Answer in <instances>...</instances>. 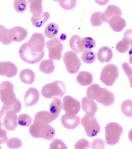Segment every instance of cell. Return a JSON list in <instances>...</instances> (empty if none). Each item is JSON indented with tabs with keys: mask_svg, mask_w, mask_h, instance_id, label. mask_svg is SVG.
I'll return each mask as SVG.
<instances>
[{
	"mask_svg": "<svg viewBox=\"0 0 132 149\" xmlns=\"http://www.w3.org/2000/svg\"><path fill=\"white\" fill-rule=\"evenodd\" d=\"M88 98L96 101L104 106H111L115 101L114 94L106 88H102L98 84H92L87 90Z\"/></svg>",
	"mask_w": 132,
	"mask_h": 149,
	"instance_id": "obj_1",
	"label": "cell"
},
{
	"mask_svg": "<svg viewBox=\"0 0 132 149\" xmlns=\"http://www.w3.org/2000/svg\"><path fill=\"white\" fill-rule=\"evenodd\" d=\"M29 133L32 137L37 139H43L48 141L53 140L56 132L53 126L44 122L33 121V123L29 129Z\"/></svg>",
	"mask_w": 132,
	"mask_h": 149,
	"instance_id": "obj_2",
	"label": "cell"
},
{
	"mask_svg": "<svg viewBox=\"0 0 132 149\" xmlns=\"http://www.w3.org/2000/svg\"><path fill=\"white\" fill-rule=\"evenodd\" d=\"M66 92V87L63 82L54 81L51 83L45 85L41 89V95L44 97L51 99L54 97L62 98Z\"/></svg>",
	"mask_w": 132,
	"mask_h": 149,
	"instance_id": "obj_3",
	"label": "cell"
},
{
	"mask_svg": "<svg viewBox=\"0 0 132 149\" xmlns=\"http://www.w3.org/2000/svg\"><path fill=\"white\" fill-rule=\"evenodd\" d=\"M14 91L13 85L9 81H3L0 84V99L5 105L10 106L17 101Z\"/></svg>",
	"mask_w": 132,
	"mask_h": 149,
	"instance_id": "obj_4",
	"label": "cell"
},
{
	"mask_svg": "<svg viewBox=\"0 0 132 149\" xmlns=\"http://www.w3.org/2000/svg\"><path fill=\"white\" fill-rule=\"evenodd\" d=\"M106 143L110 146L116 145L119 141L123 132V129L119 124L115 122H110L105 127Z\"/></svg>",
	"mask_w": 132,
	"mask_h": 149,
	"instance_id": "obj_5",
	"label": "cell"
},
{
	"mask_svg": "<svg viewBox=\"0 0 132 149\" xmlns=\"http://www.w3.org/2000/svg\"><path fill=\"white\" fill-rule=\"evenodd\" d=\"M119 76L117 66L114 64H108L102 68L99 79L106 86H111L114 84Z\"/></svg>",
	"mask_w": 132,
	"mask_h": 149,
	"instance_id": "obj_6",
	"label": "cell"
},
{
	"mask_svg": "<svg viewBox=\"0 0 132 149\" xmlns=\"http://www.w3.org/2000/svg\"><path fill=\"white\" fill-rule=\"evenodd\" d=\"M19 53L22 60L29 64L39 63L44 56V51L42 53H36L31 50L28 47L27 42L21 46Z\"/></svg>",
	"mask_w": 132,
	"mask_h": 149,
	"instance_id": "obj_7",
	"label": "cell"
},
{
	"mask_svg": "<svg viewBox=\"0 0 132 149\" xmlns=\"http://www.w3.org/2000/svg\"><path fill=\"white\" fill-rule=\"evenodd\" d=\"M63 60L69 73L71 74L78 73L81 63L76 53L72 51H67L64 53Z\"/></svg>",
	"mask_w": 132,
	"mask_h": 149,
	"instance_id": "obj_8",
	"label": "cell"
},
{
	"mask_svg": "<svg viewBox=\"0 0 132 149\" xmlns=\"http://www.w3.org/2000/svg\"><path fill=\"white\" fill-rule=\"evenodd\" d=\"M82 125L84 127L88 136L94 137L99 134L101 128L100 125L94 116L85 114L81 120Z\"/></svg>",
	"mask_w": 132,
	"mask_h": 149,
	"instance_id": "obj_9",
	"label": "cell"
},
{
	"mask_svg": "<svg viewBox=\"0 0 132 149\" xmlns=\"http://www.w3.org/2000/svg\"><path fill=\"white\" fill-rule=\"evenodd\" d=\"M46 47L48 51V57L53 61H60L62 57L64 46L60 40L58 38L48 40L46 42Z\"/></svg>",
	"mask_w": 132,
	"mask_h": 149,
	"instance_id": "obj_10",
	"label": "cell"
},
{
	"mask_svg": "<svg viewBox=\"0 0 132 149\" xmlns=\"http://www.w3.org/2000/svg\"><path fill=\"white\" fill-rule=\"evenodd\" d=\"M63 107L66 114L76 115L81 109V103L76 99L69 95H66L63 99Z\"/></svg>",
	"mask_w": 132,
	"mask_h": 149,
	"instance_id": "obj_11",
	"label": "cell"
},
{
	"mask_svg": "<svg viewBox=\"0 0 132 149\" xmlns=\"http://www.w3.org/2000/svg\"><path fill=\"white\" fill-rule=\"evenodd\" d=\"M27 43L31 50L36 53H42L44 51L46 44L45 38L42 33H35L32 35Z\"/></svg>",
	"mask_w": 132,
	"mask_h": 149,
	"instance_id": "obj_12",
	"label": "cell"
},
{
	"mask_svg": "<svg viewBox=\"0 0 132 149\" xmlns=\"http://www.w3.org/2000/svg\"><path fill=\"white\" fill-rule=\"evenodd\" d=\"M18 70L15 64L11 62H0V76L12 78L17 73Z\"/></svg>",
	"mask_w": 132,
	"mask_h": 149,
	"instance_id": "obj_13",
	"label": "cell"
},
{
	"mask_svg": "<svg viewBox=\"0 0 132 149\" xmlns=\"http://www.w3.org/2000/svg\"><path fill=\"white\" fill-rule=\"evenodd\" d=\"M27 35V31L21 26H15L9 30V38L12 42H21L25 39Z\"/></svg>",
	"mask_w": 132,
	"mask_h": 149,
	"instance_id": "obj_14",
	"label": "cell"
},
{
	"mask_svg": "<svg viewBox=\"0 0 132 149\" xmlns=\"http://www.w3.org/2000/svg\"><path fill=\"white\" fill-rule=\"evenodd\" d=\"M63 126L67 129H74L77 128L80 124V118L78 116L64 114L61 118Z\"/></svg>",
	"mask_w": 132,
	"mask_h": 149,
	"instance_id": "obj_15",
	"label": "cell"
},
{
	"mask_svg": "<svg viewBox=\"0 0 132 149\" xmlns=\"http://www.w3.org/2000/svg\"><path fill=\"white\" fill-rule=\"evenodd\" d=\"M40 93L38 90L31 87L26 91L24 95L25 107L32 106L35 105L39 100Z\"/></svg>",
	"mask_w": 132,
	"mask_h": 149,
	"instance_id": "obj_16",
	"label": "cell"
},
{
	"mask_svg": "<svg viewBox=\"0 0 132 149\" xmlns=\"http://www.w3.org/2000/svg\"><path fill=\"white\" fill-rule=\"evenodd\" d=\"M82 109L87 115L94 116L97 110V104L92 100L85 97L81 100Z\"/></svg>",
	"mask_w": 132,
	"mask_h": 149,
	"instance_id": "obj_17",
	"label": "cell"
},
{
	"mask_svg": "<svg viewBox=\"0 0 132 149\" xmlns=\"http://www.w3.org/2000/svg\"><path fill=\"white\" fill-rule=\"evenodd\" d=\"M122 15V12L119 7L114 5H111L107 7V9L101 15V19L103 22L108 24L109 19L115 16Z\"/></svg>",
	"mask_w": 132,
	"mask_h": 149,
	"instance_id": "obj_18",
	"label": "cell"
},
{
	"mask_svg": "<svg viewBox=\"0 0 132 149\" xmlns=\"http://www.w3.org/2000/svg\"><path fill=\"white\" fill-rule=\"evenodd\" d=\"M5 115L3 120L4 127L8 131H13L17 126V115L14 112H9Z\"/></svg>",
	"mask_w": 132,
	"mask_h": 149,
	"instance_id": "obj_19",
	"label": "cell"
},
{
	"mask_svg": "<svg viewBox=\"0 0 132 149\" xmlns=\"http://www.w3.org/2000/svg\"><path fill=\"white\" fill-rule=\"evenodd\" d=\"M108 24L112 30L116 32H121L126 25V21L121 16L117 15L109 19Z\"/></svg>",
	"mask_w": 132,
	"mask_h": 149,
	"instance_id": "obj_20",
	"label": "cell"
},
{
	"mask_svg": "<svg viewBox=\"0 0 132 149\" xmlns=\"http://www.w3.org/2000/svg\"><path fill=\"white\" fill-rule=\"evenodd\" d=\"M112 49L107 46H103L99 49L97 53L98 61L101 63H109L113 58Z\"/></svg>",
	"mask_w": 132,
	"mask_h": 149,
	"instance_id": "obj_21",
	"label": "cell"
},
{
	"mask_svg": "<svg viewBox=\"0 0 132 149\" xmlns=\"http://www.w3.org/2000/svg\"><path fill=\"white\" fill-rule=\"evenodd\" d=\"M29 10L33 17H39L43 13L42 0H28Z\"/></svg>",
	"mask_w": 132,
	"mask_h": 149,
	"instance_id": "obj_22",
	"label": "cell"
},
{
	"mask_svg": "<svg viewBox=\"0 0 132 149\" xmlns=\"http://www.w3.org/2000/svg\"><path fill=\"white\" fill-rule=\"evenodd\" d=\"M57 117L51 114L50 111H41L37 112L35 114L34 117V121H38L44 122L49 124L55 121Z\"/></svg>",
	"mask_w": 132,
	"mask_h": 149,
	"instance_id": "obj_23",
	"label": "cell"
},
{
	"mask_svg": "<svg viewBox=\"0 0 132 149\" xmlns=\"http://www.w3.org/2000/svg\"><path fill=\"white\" fill-rule=\"evenodd\" d=\"M76 81L80 85L83 86H88L92 83L93 77L92 74L87 71L79 72L76 78Z\"/></svg>",
	"mask_w": 132,
	"mask_h": 149,
	"instance_id": "obj_24",
	"label": "cell"
},
{
	"mask_svg": "<svg viewBox=\"0 0 132 149\" xmlns=\"http://www.w3.org/2000/svg\"><path fill=\"white\" fill-rule=\"evenodd\" d=\"M35 74L34 72L29 69H24L21 71L19 78L23 83L26 84H31L35 79Z\"/></svg>",
	"mask_w": 132,
	"mask_h": 149,
	"instance_id": "obj_25",
	"label": "cell"
},
{
	"mask_svg": "<svg viewBox=\"0 0 132 149\" xmlns=\"http://www.w3.org/2000/svg\"><path fill=\"white\" fill-rule=\"evenodd\" d=\"M63 108V102L61 99L56 97H54L52 100L49 106L50 112L51 114L58 118Z\"/></svg>",
	"mask_w": 132,
	"mask_h": 149,
	"instance_id": "obj_26",
	"label": "cell"
},
{
	"mask_svg": "<svg viewBox=\"0 0 132 149\" xmlns=\"http://www.w3.org/2000/svg\"><path fill=\"white\" fill-rule=\"evenodd\" d=\"M22 109V104L20 101L17 99V101L15 103L11 105H6L3 104L0 112L3 116L5 115L9 112H14L18 113L20 112Z\"/></svg>",
	"mask_w": 132,
	"mask_h": 149,
	"instance_id": "obj_27",
	"label": "cell"
},
{
	"mask_svg": "<svg viewBox=\"0 0 132 149\" xmlns=\"http://www.w3.org/2000/svg\"><path fill=\"white\" fill-rule=\"evenodd\" d=\"M59 32L58 26L56 24L51 22L49 23L44 29V34L48 38H53L58 36Z\"/></svg>",
	"mask_w": 132,
	"mask_h": 149,
	"instance_id": "obj_28",
	"label": "cell"
},
{
	"mask_svg": "<svg viewBox=\"0 0 132 149\" xmlns=\"http://www.w3.org/2000/svg\"><path fill=\"white\" fill-rule=\"evenodd\" d=\"M39 69L44 74L52 73L55 69L53 61L50 59L43 60L40 63Z\"/></svg>",
	"mask_w": 132,
	"mask_h": 149,
	"instance_id": "obj_29",
	"label": "cell"
},
{
	"mask_svg": "<svg viewBox=\"0 0 132 149\" xmlns=\"http://www.w3.org/2000/svg\"><path fill=\"white\" fill-rule=\"evenodd\" d=\"M81 38L79 36L74 35L72 36L69 40V46L71 48L77 53L83 52L82 49Z\"/></svg>",
	"mask_w": 132,
	"mask_h": 149,
	"instance_id": "obj_30",
	"label": "cell"
},
{
	"mask_svg": "<svg viewBox=\"0 0 132 149\" xmlns=\"http://www.w3.org/2000/svg\"><path fill=\"white\" fill-rule=\"evenodd\" d=\"M50 15L49 13L45 12L39 17L32 16L31 17V21L32 24L36 27H40L46 22L50 18Z\"/></svg>",
	"mask_w": 132,
	"mask_h": 149,
	"instance_id": "obj_31",
	"label": "cell"
},
{
	"mask_svg": "<svg viewBox=\"0 0 132 149\" xmlns=\"http://www.w3.org/2000/svg\"><path fill=\"white\" fill-rule=\"evenodd\" d=\"M82 49L83 52L85 50H90L95 47V40L90 37H83L81 38Z\"/></svg>",
	"mask_w": 132,
	"mask_h": 149,
	"instance_id": "obj_32",
	"label": "cell"
},
{
	"mask_svg": "<svg viewBox=\"0 0 132 149\" xmlns=\"http://www.w3.org/2000/svg\"><path fill=\"white\" fill-rule=\"evenodd\" d=\"M96 59L95 53L91 50L85 51L82 55L81 59L83 62L88 64H92Z\"/></svg>",
	"mask_w": 132,
	"mask_h": 149,
	"instance_id": "obj_33",
	"label": "cell"
},
{
	"mask_svg": "<svg viewBox=\"0 0 132 149\" xmlns=\"http://www.w3.org/2000/svg\"><path fill=\"white\" fill-rule=\"evenodd\" d=\"M121 110L123 114L127 117H132V100H126L121 105Z\"/></svg>",
	"mask_w": 132,
	"mask_h": 149,
	"instance_id": "obj_34",
	"label": "cell"
},
{
	"mask_svg": "<svg viewBox=\"0 0 132 149\" xmlns=\"http://www.w3.org/2000/svg\"><path fill=\"white\" fill-rule=\"evenodd\" d=\"M9 29H6L2 25H0V42L4 45H9L12 41L9 38L8 32Z\"/></svg>",
	"mask_w": 132,
	"mask_h": 149,
	"instance_id": "obj_35",
	"label": "cell"
},
{
	"mask_svg": "<svg viewBox=\"0 0 132 149\" xmlns=\"http://www.w3.org/2000/svg\"><path fill=\"white\" fill-rule=\"evenodd\" d=\"M32 119L28 114H19L17 118V124L20 126L28 127L31 125Z\"/></svg>",
	"mask_w": 132,
	"mask_h": 149,
	"instance_id": "obj_36",
	"label": "cell"
},
{
	"mask_svg": "<svg viewBox=\"0 0 132 149\" xmlns=\"http://www.w3.org/2000/svg\"><path fill=\"white\" fill-rule=\"evenodd\" d=\"M28 4L26 0H15L13 6L17 13H22L26 10Z\"/></svg>",
	"mask_w": 132,
	"mask_h": 149,
	"instance_id": "obj_37",
	"label": "cell"
},
{
	"mask_svg": "<svg viewBox=\"0 0 132 149\" xmlns=\"http://www.w3.org/2000/svg\"><path fill=\"white\" fill-rule=\"evenodd\" d=\"M77 0H59L61 8L65 10H71L75 7Z\"/></svg>",
	"mask_w": 132,
	"mask_h": 149,
	"instance_id": "obj_38",
	"label": "cell"
},
{
	"mask_svg": "<svg viewBox=\"0 0 132 149\" xmlns=\"http://www.w3.org/2000/svg\"><path fill=\"white\" fill-rule=\"evenodd\" d=\"M102 13L101 12H97L93 13L92 15L90 17V22L92 25L94 27L100 26L103 23L101 19V15Z\"/></svg>",
	"mask_w": 132,
	"mask_h": 149,
	"instance_id": "obj_39",
	"label": "cell"
},
{
	"mask_svg": "<svg viewBox=\"0 0 132 149\" xmlns=\"http://www.w3.org/2000/svg\"><path fill=\"white\" fill-rule=\"evenodd\" d=\"M7 147L10 149H19L22 147V141L17 138H12L9 139L6 143Z\"/></svg>",
	"mask_w": 132,
	"mask_h": 149,
	"instance_id": "obj_40",
	"label": "cell"
},
{
	"mask_svg": "<svg viewBox=\"0 0 132 149\" xmlns=\"http://www.w3.org/2000/svg\"><path fill=\"white\" fill-rule=\"evenodd\" d=\"M50 149H67V148L63 141L56 139L51 142Z\"/></svg>",
	"mask_w": 132,
	"mask_h": 149,
	"instance_id": "obj_41",
	"label": "cell"
},
{
	"mask_svg": "<svg viewBox=\"0 0 132 149\" xmlns=\"http://www.w3.org/2000/svg\"><path fill=\"white\" fill-rule=\"evenodd\" d=\"M122 68L124 71L125 74L128 77L129 80L130 85L132 88V68L127 63H123L122 65Z\"/></svg>",
	"mask_w": 132,
	"mask_h": 149,
	"instance_id": "obj_42",
	"label": "cell"
},
{
	"mask_svg": "<svg viewBox=\"0 0 132 149\" xmlns=\"http://www.w3.org/2000/svg\"><path fill=\"white\" fill-rule=\"evenodd\" d=\"M105 142L104 140L100 139H94L92 142L90 148L92 149H104L105 148Z\"/></svg>",
	"mask_w": 132,
	"mask_h": 149,
	"instance_id": "obj_43",
	"label": "cell"
},
{
	"mask_svg": "<svg viewBox=\"0 0 132 149\" xmlns=\"http://www.w3.org/2000/svg\"><path fill=\"white\" fill-rule=\"evenodd\" d=\"M122 40L127 45H132V29H128L125 31L124 37Z\"/></svg>",
	"mask_w": 132,
	"mask_h": 149,
	"instance_id": "obj_44",
	"label": "cell"
},
{
	"mask_svg": "<svg viewBox=\"0 0 132 149\" xmlns=\"http://www.w3.org/2000/svg\"><path fill=\"white\" fill-rule=\"evenodd\" d=\"M90 147L89 142L84 139L78 141L74 146L75 149H86Z\"/></svg>",
	"mask_w": 132,
	"mask_h": 149,
	"instance_id": "obj_45",
	"label": "cell"
},
{
	"mask_svg": "<svg viewBox=\"0 0 132 149\" xmlns=\"http://www.w3.org/2000/svg\"><path fill=\"white\" fill-rule=\"evenodd\" d=\"M130 47L129 46L125 44L122 40L117 43L116 46L117 51L122 53H126L129 51Z\"/></svg>",
	"mask_w": 132,
	"mask_h": 149,
	"instance_id": "obj_46",
	"label": "cell"
},
{
	"mask_svg": "<svg viewBox=\"0 0 132 149\" xmlns=\"http://www.w3.org/2000/svg\"><path fill=\"white\" fill-rule=\"evenodd\" d=\"M8 139L6 130L3 129L2 128H0V145L5 143Z\"/></svg>",
	"mask_w": 132,
	"mask_h": 149,
	"instance_id": "obj_47",
	"label": "cell"
},
{
	"mask_svg": "<svg viewBox=\"0 0 132 149\" xmlns=\"http://www.w3.org/2000/svg\"><path fill=\"white\" fill-rule=\"evenodd\" d=\"M110 0H95V2L99 6H103L107 4Z\"/></svg>",
	"mask_w": 132,
	"mask_h": 149,
	"instance_id": "obj_48",
	"label": "cell"
},
{
	"mask_svg": "<svg viewBox=\"0 0 132 149\" xmlns=\"http://www.w3.org/2000/svg\"><path fill=\"white\" fill-rule=\"evenodd\" d=\"M129 62L131 65H132V45L131 46L129 52Z\"/></svg>",
	"mask_w": 132,
	"mask_h": 149,
	"instance_id": "obj_49",
	"label": "cell"
},
{
	"mask_svg": "<svg viewBox=\"0 0 132 149\" xmlns=\"http://www.w3.org/2000/svg\"><path fill=\"white\" fill-rule=\"evenodd\" d=\"M129 138L130 141L132 142V129L130 130L129 133Z\"/></svg>",
	"mask_w": 132,
	"mask_h": 149,
	"instance_id": "obj_50",
	"label": "cell"
},
{
	"mask_svg": "<svg viewBox=\"0 0 132 149\" xmlns=\"http://www.w3.org/2000/svg\"><path fill=\"white\" fill-rule=\"evenodd\" d=\"M3 115L1 114L0 112V128H2V122L1 121V119H2L3 117Z\"/></svg>",
	"mask_w": 132,
	"mask_h": 149,
	"instance_id": "obj_51",
	"label": "cell"
},
{
	"mask_svg": "<svg viewBox=\"0 0 132 149\" xmlns=\"http://www.w3.org/2000/svg\"><path fill=\"white\" fill-rule=\"evenodd\" d=\"M55 1H59V0H55Z\"/></svg>",
	"mask_w": 132,
	"mask_h": 149,
	"instance_id": "obj_52",
	"label": "cell"
}]
</instances>
